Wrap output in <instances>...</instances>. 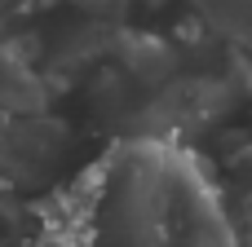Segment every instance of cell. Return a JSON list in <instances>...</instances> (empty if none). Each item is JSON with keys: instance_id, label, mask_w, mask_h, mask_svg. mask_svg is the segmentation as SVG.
Listing matches in <instances>:
<instances>
[{"instance_id": "1", "label": "cell", "mask_w": 252, "mask_h": 247, "mask_svg": "<svg viewBox=\"0 0 252 247\" xmlns=\"http://www.w3.org/2000/svg\"><path fill=\"white\" fill-rule=\"evenodd\" d=\"M124 62H128L137 75L155 80V75H168V71H173V49H168L164 40H151V35H142V40L124 44Z\"/></svg>"}]
</instances>
